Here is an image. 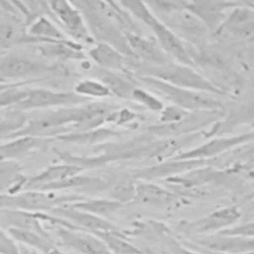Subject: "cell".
Returning a JSON list of instances; mask_svg holds the SVG:
<instances>
[{
    "label": "cell",
    "mask_w": 254,
    "mask_h": 254,
    "mask_svg": "<svg viewBox=\"0 0 254 254\" xmlns=\"http://www.w3.org/2000/svg\"><path fill=\"white\" fill-rule=\"evenodd\" d=\"M131 74L150 76L171 85L201 91L213 95H223L224 91L204 77L196 68L176 62H169L161 65H147L136 62L130 63Z\"/></svg>",
    "instance_id": "cell-1"
},
{
    "label": "cell",
    "mask_w": 254,
    "mask_h": 254,
    "mask_svg": "<svg viewBox=\"0 0 254 254\" xmlns=\"http://www.w3.org/2000/svg\"><path fill=\"white\" fill-rule=\"evenodd\" d=\"M156 17L185 43L201 44L209 31L190 12L185 1L159 0L146 2Z\"/></svg>",
    "instance_id": "cell-2"
},
{
    "label": "cell",
    "mask_w": 254,
    "mask_h": 254,
    "mask_svg": "<svg viewBox=\"0 0 254 254\" xmlns=\"http://www.w3.org/2000/svg\"><path fill=\"white\" fill-rule=\"evenodd\" d=\"M132 76L136 82L141 83L160 99H165L169 104L176 105L189 112L222 110V103L216 98V95L174 86L150 76L135 74H132Z\"/></svg>",
    "instance_id": "cell-3"
},
{
    "label": "cell",
    "mask_w": 254,
    "mask_h": 254,
    "mask_svg": "<svg viewBox=\"0 0 254 254\" xmlns=\"http://www.w3.org/2000/svg\"><path fill=\"white\" fill-rule=\"evenodd\" d=\"M134 17L138 22L152 30L160 48L173 62L197 69L193 57L186 43L156 17L147 3L136 9Z\"/></svg>",
    "instance_id": "cell-4"
},
{
    "label": "cell",
    "mask_w": 254,
    "mask_h": 254,
    "mask_svg": "<svg viewBox=\"0 0 254 254\" xmlns=\"http://www.w3.org/2000/svg\"><path fill=\"white\" fill-rule=\"evenodd\" d=\"M73 107L42 110L32 117L27 116L24 126L9 139L19 136H31L54 140L61 135L70 133L73 124Z\"/></svg>",
    "instance_id": "cell-5"
},
{
    "label": "cell",
    "mask_w": 254,
    "mask_h": 254,
    "mask_svg": "<svg viewBox=\"0 0 254 254\" xmlns=\"http://www.w3.org/2000/svg\"><path fill=\"white\" fill-rule=\"evenodd\" d=\"M83 198V196L74 194L60 195L53 191L24 190L14 194H0V209L49 213L58 206L73 203Z\"/></svg>",
    "instance_id": "cell-6"
},
{
    "label": "cell",
    "mask_w": 254,
    "mask_h": 254,
    "mask_svg": "<svg viewBox=\"0 0 254 254\" xmlns=\"http://www.w3.org/2000/svg\"><path fill=\"white\" fill-rule=\"evenodd\" d=\"M222 118V110L191 111L176 123L152 125L148 128V133L159 138L190 135L209 129Z\"/></svg>",
    "instance_id": "cell-7"
},
{
    "label": "cell",
    "mask_w": 254,
    "mask_h": 254,
    "mask_svg": "<svg viewBox=\"0 0 254 254\" xmlns=\"http://www.w3.org/2000/svg\"><path fill=\"white\" fill-rule=\"evenodd\" d=\"M56 69L45 62L21 55H8L0 60V83H31L33 78Z\"/></svg>",
    "instance_id": "cell-8"
},
{
    "label": "cell",
    "mask_w": 254,
    "mask_h": 254,
    "mask_svg": "<svg viewBox=\"0 0 254 254\" xmlns=\"http://www.w3.org/2000/svg\"><path fill=\"white\" fill-rule=\"evenodd\" d=\"M89 101L91 100L83 98L75 94L73 91L66 92L44 87H28L26 97L14 109L26 113L27 111H42L49 109L73 107Z\"/></svg>",
    "instance_id": "cell-9"
},
{
    "label": "cell",
    "mask_w": 254,
    "mask_h": 254,
    "mask_svg": "<svg viewBox=\"0 0 254 254\" xmlns=\"http://www.w3.org/2000/svg\"><path fill=\"white\" fill-rule=\"evenodd\" d=\"M48 4L56 22L69 40L81 46L82 44L93 45L95 43L81 12L72 2L56 0L48 1Z\"/></svg>",
    "instance_id": "cell-10"
},
{
    "label": "cell",
    "mask_w": 254,
    "mask_h": 254,
    "mask_svg": "<svg viewBox=\"0 0 254 254\" xmlns=\"http://www.w3.org/2000/svg\"><path fill=\"white\" fill-rule=\"evenodd\" d=\"M240 217L241 212L238 206L229 205L215 209L197 219L182 221L179 229L189 237L209 235L234 225Z\"/></svg>",
    "instance_id": "cell-11"
},
{
    "label": "cell",
    "mask_w": 254,
    "mask_h": 254,
    "mask_svg": "<svg viewBox=\"0 0 254 254\" xmlns=\"http://www.w3.org/2000/svg\"><path fill=\"white\" fill-rule=\"evenodd\" d=\"M253 140V132H245L233 136L213 137L205 142L191 148L185 150L172 159L178 160H199L209 161L225 152H228L234 148L251 143Z\"/></svg>",
    "instance_id": "cell-12"
},
{
    "label": "cell",
    "mask_w": 254,
    "mask_h": 254,
    "mask_svg": "<svg viewBox=\"0 0 254 254\" xmlns=\"http://www.w3.org/2000/svg\"><path fill=\"white\" fill-rule=\"evenodd\" d=\"M54 229L57 247L71 250L76 254H111L102 240L91 232L60 225H55Z\"/></svg>",
    "instance_id": "cell-13"
},
{
    "label": "cell",
    "mask_w": 254,
    "mask_h": 254,
    "mask_svg": "<svg viewBox=\"0 0 254 254\" xmlns=\"http://www.w3.org/2000/svg\"><path fill=\"white\" fill-rule=\"evenodd\" d=\"M242 1L243 0H194L185 1V5L209 32L215 33L227 14Z\"/></svg>",
    "instance_id": "cell-14"
},
{
    "label": "cell",
    "mask_w": 254,
    "mask_h": 254,
    "mask_svg": "<svg viewBox=\"0 0 254 254\" xmlns=\"http://www.w3.org/2000/svg\"><path fill=\"white\" fill-rule=\"evenodd\" d=\"M185 241L199 249L221 254H243L254 250V238L231 237L218 233L192 236Z\"/></svg>",
    "instance_id": "cell-15"
},
{
    "label": "cell",
    "mask_w": 254,
    "mask_h": 254,
    "mask_svg": "<svg viewBox=\"0 0 254 254\" xmlns=\"http://www.w3.org/2000/svg\"><path fill=\"white\" fill-rule=\"evenodd\" d=\"M119 106L100 100L89 101L73 108V125L71 132H82L102 127L108 116Z\"/></svg>",
    "instance_id": "cell-16"
},
{
    "label": "cell",
    "mask_w": 254,
    "mask_h": 254,
    "mask_svg": "<svg viewBox=\"0 0 254 254\" xmlns=\"http://www.w3.org/2000/svg\"><path fill=\"white\" fill-rule=\"evenodd\" d=\"M49 213L67 221L68 223H70L71 225H73L75 228L79 230H83L91 233H98V232H105V231L119 229L118 226L106 220L105 218L77 209L73 207L70 203L58 206Z\"/></svg>",
    "instance_id": "cell-17"
},
{
    "label": "cell",
    "mask_w": 254,
    "mask_h": 254,
    "mask_svg": "<svg viewBox=\"0 0 254 254\" xmlns=\"http://www.w3.org/2000/svg\"><path fill=\"white\" fill-rule=\"evenodd\" d=\"M254 32V6L252 1H242L225 17L216 34H228L241 40H251Z\"/></svg>",
    "instance_id": "cell-18"
},
{
    "label": "cell",
    "mask_w": 254,
    "mask_h": 254,
    "mask_svg": "<svg viewBox=\"0 0 254 254\" xmlns=\"http://www.w3.org/2000/svg\"><path fill=\"white\" fill-rule=\"evenodd\" d=\"M125 39L136 62L147 65H161L172 60L163 52L154 37L143 34H126Z\"/></svg>",
    "instance_id": "cell-19"
},
{
    "label": "cell",
    "mask_w": 254,
    "mask_h": 254,
    "mask_svg": "<svg viewBox=\"0 0 254 254\" xmlns=\"http://www.w3.org/2000/svg\"><path fill=\"white\" fill-rule=\"evenodd\" d=\"M5 10L0 15V47L30 44L27 26L22 17L15 11L11 2H1Z\"/></svg>",
    "instance_id": "cell-20"
},
{
    "label": "cell",
    "mask_w": 254,
    "mask_h": 254,
    "mask_svg": "<svg viewBox=\"0 0 254 254\" xmlns=\"http://www.w3.org/2000/svg\"><path fill=\"white\" fill-rule=\"evenodd\" d=\"M207 161L199 160H178L170 159L162 163L143 169L137 174V178L151 182L152 180L167 178L171 179L190 171L206 166Z\"/></svg>",
    "instance_id": "cell-21"
},
{
    "label": "cell",
    "mask_w": 254,
    "mask_h": 254,
    "mask_svg": "<svg viewBox=\"0 0 254 254\" xmlns=\"http://www.w3.org/2000/svg\"><path fill=\"white\" fill-rule=\"evenodd\" d=\"M87 54L99 68L131 74L129 58L109 44L95 42Z\"/></svg>",
    "instance_id": "cell-22"
},
{
    "label": "cell",
    "mask_w": 254,
    "mask_h": 254,
    "mask_svg": "<svg viewBox=\"0 0 254 254\" xmlns=\"http://www.w3.org/2000/svg\"><path fill=\"white\" fill-rule=\"evenodd\" d=\"M83 169L71 164H60L47 167L32 178H28L24 190L47 191L52 186L79 175Z\"/></svg>",
    "instance_id": "cell-23"
},
{
    "label": "cell",
    "mask_w": 254,
    "mask_h": 254,
    "mask_svg": "<svg viewBox=\"0 0 254 254\" xmlns=\"http://www.w3.org/2000/svg\"><path fill=\"white\" fill-rule=\"evenodd\" d=\"M26 31L30 39L29 45L69 41L56 20L49 16H42L35 19L27 26Z\"/></svg>",
    "instance_id": "cell-24"
},
{
    "label": "cell",
    "mask_w": 254,
    "mask_h": 254,
    "mask_svg": "<svg viewBox=\"0 0 254 254\" xmlns=\"http://www.w3.org/2000/svg\"><path fill=\"white\" fill-rule=\"evenodd\" d=\"M94 78L100 80L110 91L112 96L131 100V94L137 86L132 74L105 70L95 66L93 69Z\"/></svg>",
    "instance_id": "cell-25"
},
{
    "label": "cell",
    "mask_w": 254,
    "mask_h": 254,
    "mask_svg": "<svg viewBox=\"0 0 254 254\" xmlns=\"http://www.w3.org/2000/svg\"><path fill=\"white\" fill-rule=\"evenodd\" d=\"M176 195L166 189L148 181L136 184L134 201L150 207H167L171 206Z\"/></svg>",
    "instance_id": "cell-26"
},
{
    "label": "cell",
    "mask_w": 254,
    "mask_h": 254,
    "mask_svg": "<svg viewBox=\"0 0 254 254\" xmlns=\"http://www.w3.org/2000/svg\"><path fill=\"white\" fill-rule=\"evenodd\" d=\"M49 139H41L31 136H19L8 139L0 144V156L6 162L24 158L30 153L44 147L51 142Z\"/></svg>",
    "instance_id": "cell-27"
},
{
    "label": "cell",
    "mask_w": 254,
    "mask_h": 254,
    "mask_svg": "<svg viewBox=\"0 0 254 254\" xmlns=\"http://www.w3.org/2000/svg\"><path fill=\"white\" fill-rule=\"evenodd\" d=\"M36 50L45 58L56 61H82L85 59L81 51L82 46L72 42L37 43L33 45Z\"/></svg>",
    "instance_id": "cell-28"
},
{
    "label": "cell",
    "mask_w": 254,
    "mask_h": 254,
    "mask_svg": "<svg viewBox=\"0 0 254 254\" xmlns=\"http://www.w3.org/2000/svg\"><path fill=\"white\" fill-rule=\"evenodd\" d=\"M120 132L110 129L107 127H100L93 130L82 131V132H70L56 138L69 144L76 145H95V144H104L109 139L118 137Z\"/></svg>",
    "instance_id": "cell-29"
},
{
    "label": "cell",
    "mask_w": 254,
    "mask_h": 254,
    "mask_svg": "<svg viewBox=\"0 0 254 254\" xmlns=\"http://www.w3.org/2000/svg\"><path fill=\"white\" fill-rule=\"evenodd\" d=\"M28 178L14 162L0 168V194H14L24 190Z\"/></svg>",
    "instance_id": "cell-30"
},
{
    "label": "cell",
    "mask_w": 254,
    "mask_h": 254,
    "mask_svg": "<svg viewBox=\"0 0 254 254\" xmlns=\"http://www.w3.org/2000/svg\"><path fill=\"white\" fill-rule=\"evenodd\" d=\"M5 230L18 244L35 249L42 254H48L56 246L54 238L46 237L34 231L14 228Z\"/></svg>",
    "instance_id": "cell-31"
},
{
    "label": "cell",
    "mask_w": 254,
    "mask_h": 254,
    "mask_svg": "<svg viewBox=\"0 0 254 254\" xmlns=\"http://www.w3.org/2000/svg\"><path fill=\"white\" fill-rule=\"evenodd\" d=\"M105 244L111 254H143L139 246L132 243L120 229L93 233Z\"/></svg>",
    "instance_id": "cell-32"
},
{
    "label": "cell",
    "mask_w": 254,
    "mask_h": 254,
    "mask_svg": "<svg viewBox=\"0 0 254 254\" xmlns=\"http://www.w3.org/2000/svg\"><path fill=\"white\" fill-rule=\"evenodd\" d=\"M73 207L89 212L99 217H103L118 210L122 204L110 198H83L70 203Z\"/></svg>",
    "instance_id": "cell-33"
},
{
    "label": "cell",
    "mask_w": 254,
    "mask_h": 254,
    "mask_svg": "<svg viewBox=\"0 0 254 254\" xmlns=\"http://www.w3.org/2000/svg\"><path fill=\"white\" fill-rule=\"evenodd\" d=\"M27 121V114L17 109L0 111V141L9 139L19 131Z\"/></svg>",
    "instance_id": "cell-34"
},
{
    "label": "cell",
    "mask_w": 254,
    "mask_h": 254,
    "mask_svg": "<svg viewBox=\"0 0 254 254\" xmlns=\"http://www.w3.org/2000/svg\"><path fill=\"white\" fill-rule=\"evenodd\" d=\"M73 92L91 101L112 96L108 88L96 78H84L79 80L74 85Z\"/></svg>",
    "instance_id": "cell-35"
},
{
    "label": "cell",
    "mask_w": 254,
    "mask_h": 254,
    "mask_svg": "<svg viewBox=\"0 0 254 254\" xmlns=\"http://www.w3.org/2000/svg\"><path fill=\"white\" fill-rule=\"evenodd\" d=\"M28 84L12 83L0 90V111L6 109H14L27 95Z\"/></svg>",
    "instance_id": "cell-36"
},
{
    "label": "cell",
    "mask_w": 254,
    "mask_h": 254,
    "mask_svg": "<svg viewBox=\"0 0 254 254\" xmlns=\"http://www.w3.org/2000/svg\"><path fill=\"white\" fill-rule=\"evenodd\" d=\"M131 101L140 104L142 107L153 111V112H160L164 107V102L160 99L156 94L151 92L150 90L136 86L131 94Z\"/></svg>",
    "instance_id": "cell-37"
},
{
    "label": "cell",
    "mask_w": 254,
    "mask_h": 254,
    "mask_svg": "<svg viewBox=\"0 0 254 254\" xmlns=\"http://www.w3.org/2000/svg\"><path fill=\"white\" fill-rule=\"evenodd\" d=\"M136 184L132 181H121L115 184L110 190V199H113L121 204L134 200Z\"/></svg>",
    "instance_id": "cell-38"
},
{
    "label": "cell",
    "mask_w": 254,
    "mask_h": 254,
    "mask_svg": "<svg viewBox=\"0 0 254 254\" xmlns=\"http://www.w3.org/2000/svg\"><path fill=\"white\" fill-rule=\"evenodd\" d=\"M190 112L173 104L164 105L163 109L159 112L158 124H171L176 123L187 116Z\"/></svg>",
    "instance_id": "cell-39"
},
{
    "label": "cell",
    "mask_w": 254,
    "mask_h": 254,
    "mask_svg": "<svg viewBox=\"0 0 254 254\" xmlns=\"http://www.w3.org/2000/svg\"><path fill=\"white\" fill-rule=\"evenodd\" d=\"M217 233L231 237L254 238V223L253 221H249L241 224H234Z\"/></svg>",
    "instance_id": "cell-40"
},
{
    "label": "cell",
    "mask_w": 254,
    "mask_h": 254,
    "mask_svg": "<svg viewBox=\"0 0 254 254\" xmlns=\"http://www.w3.org/2000/svg\"><path fill=\"white\" fill-rule=\"evenodd\" d=\"M137 119V114L128 108L115 109L107 118L106 123H111L116 126L129 125Z\"/></svg>",
    "instance_id": "cell-41"
},
{
    "label": "cell",
    "mask_w": 254,
    "mask_h": 254,
    "mask_svg": "<svg viewBox=\"0 0 254 254\" xmlns=\"http://www.w3.org/2000/svg\"><path fill=\"white\" fill-rule=\"evenodd\" d=\"M0 254H20L18 243L0 226Z\"/></svg>",
    "instance_id": "cell-42"
},
{
    "label": "cell",
    "mask_w": 254,
    "mask_h": 254,
    "mask_svg": "<svg viewBox=\"0 0 254 254\" xmlns=\"http://www.w3.org/2000/svg\"><path fill=\"white\" fill-rule=\"evenodd\" d=\"M166 245L168 246V252L170 254H201L199 252H196L192 249L186 247L181 243L180 240H177V238L172 235L167 240Z\"/></svg>",
    "instance_id": "cell-43"
},
{
    "label": "cell",
    "mask_w": 254,
    "mask_h": 254,
    "mask_svg": "<svg viewBox=\"0 0 254 254\" xmlns=\"http://www.w3.org/2000/svg\"><path fill=\"white\" fill-rule=\"evenodd\" d=\"M19 245V250H20V254H42L40 252H38L37 250L35 249H32L30 247H27V246H24V245Z\"/></svg>",
    "instance_id": "cell-44"
},
{
    "label": "cell",
    "mask_w": 254,
    "mask_h": 254,
    "mask_svg": "<svg viewBox=\"0 0 254 254\" xmlns=\"http://www.w3.org/2000/svg\"><path fill=\"white\" fill-rule=\"evenodd\" d=\"M48 254H67L66 252H64V250H62V249H60L59 247H57V246H55Z\"/></svg>",
    "instance_id": "cell-45"
},
{
    "label": "cell",
    "mask_w": 254,
    "mask_h": 254,
    "mask_svg": "<svg viewBox=\"0 0 254 254\" xmlns=\"http://www.w3.org/2000/svg\"><path fill=\"white\" fill-rule=\"evenodd\" d=\"M8 162H6L5 160H3V158L0 156V168H2L4 165H6Z\"/></svg>",
    "instance_id": "cell-46"
},
{
    "label": "cell",
    "mask_w": 254,
    "mask_h": 254,
    "mask_svg": "<svg viewBox=\"0 0 254 254\" xmlns=\"http://www.w3.org/2000/svg\"><path fill=\"white\" fill-rule=\"evenodd\" d=\"M10 84H12V83H9V84H4V83H0V90L4 89L5 87H7V86H8V85H10Z\"/></svg>",
    "instance_id": "cell-47"
},
{
    "label": "cell",
    "mask_w": 254,
    "mask_h": 254,
    "mask_svg": "<svg viewBox=\"0 0 254 254\" xmlns=\"http://www.w3.org/2000/svg\"><path fill=\"white\" fill-rule=\"evenodd\" d=\"M4 12H5V11H4V9L2 8V6H1V4H0V15H1V14H3Z\"/></svg>",
    "instance_id": "cell-48"
},
{
    "label": "cell",
    "mask_w": 254,
    "mask_h": 254,
    "mask_svg": "<svg viewBox=\"0 0 254 254\" xmlns=\"http://www.w3.org/2000/svg\"><path fill=\"white\" fill-rule=\"evenodd\" d=\"M243 254H253V251H251V252H246V253H243Z\"/></svg>",
    "instance_id": "cell-49"
}]
</instances>
